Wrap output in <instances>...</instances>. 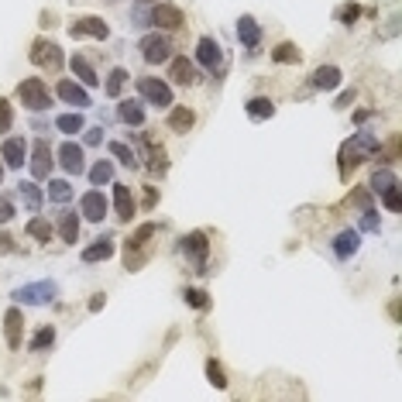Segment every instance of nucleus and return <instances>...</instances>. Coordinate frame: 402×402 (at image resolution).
I'll use <instances>...</instances> for the list:
<instances>
[{
	"instance_id": "72a5a7b5",
	"label": "nucleus",
	"mask_w": 402,
	"mask_h": 402,
	"mask_svg": "<svg viewBox=\"0 0 402 402\" xmlns=\"http://www.w3.org/2000/svg\"><path fill=\"white\" fill-rule=\"evenodd\" d=\"M110 179H114V165H110V162L100 159L93 169H90V183H93V186H104V183H110Z\"/></svg>"
},
{
	"instance_id": "473e14b6",
	"label": "nucleus",
	"mask_w": 402,
	"mask_h": 402,
	"mask_svg": "<svg viewBox=\"0 0 402 402\" xmlns=\"http://www.w3.org/2000/svg\"><path fill=\"white\" fill-rule=\"evenodd\" d=\"M155 234H159V227L148 220V224H141L131 238H128V248H145V244H148V238H155Z\"/></svg>"
},
{
	"instance_id": "bb28decb",
	"label": "nucleus",
	"mask_w": 402,
	"mask_h": 402,
	"mask_svg": "<svg viewBox=\"0 0 402 402\" xmlns=\"http://www.w3.org/2000/svg\"><path fill=\"white\" fill-rule=\"evenodd\" d=\"M59 234H62V241H66V244L80 241V217H76V214H62V220H59Z\"/></svg>"
},
{
	"instance_id": "f257e3e1",
	"label": "nucleus",
	"mask_w": 402,
	"mask_h": 402,
	"mask_svg": "<svg viewBox=\"0 0 402 402\" xmlns=\"http://www.w3.org/2000/svg\"><path fill=\"white\" fill-rule=\"evenodd\" d=\"M378 148H382V141H378L372 131H358L351 141H344V148H341V176H348V169L354 165H361L365 159H372Z\"/></svg>"
},
{
	"instance_id": "58836bf2",
	"label": "nucleus",
	"mask_w": 402,
	"mask_h": 402,
	"mask_svg": "<svg viewBox=\"0 0 402 402\" xmlns=\"http://www.w3.org/2000/svg\"><path fill=\"white\" fill-rule=\"evenodd\" d=\"M207 378L214 382L217 389H227V375H224V365H220V361H214V358L207 361Z\"/></svg>"
},
{
	"instance_id": "1a4fd4ad",
	"label": "nucleus",
	"mask_w": 402,
	"mask_h": 402,
	"mask_svg": "<svg viewBox=\"0 0 402 402\" xmlns=\"http://www.w3.org/2000/svg\"><path fill=\"white\" fill-rule=\"evenodd\" d=\"M4 337H7V348L21 351V337H25V313L21 306H11L4 313Z\"/></svg>"
},
{
	"instance_id": "a878e982",
	"label": "nucleus",
	"mask_w": 402,
	"mask_h": 402,
	"mask_svg": "<svg viewBox=\"0 0 402 402\" xmlns=\"http://www.w3.org/2000/svg\"><path fill=\"white\" fill-rule=\"evenodd\" d=\"M193 124H196V114H193L189 107H176L172 114H169V128H172L176 134H186Z\"/></svg>"
},
{
	"instance_id": "a19ab883",
	"label": "nucleus",
	"mask_w": 402,
	"mask_h": 402,
	"mask_svg": "<svg viewBox=\"0 0 402 402\" xmlns=\"http://www.w3.org/2000/svg\"><path fill=\"white\" fill-rule=\"evenodd\" d=\"M382 200H385V207L392 210V214H399L402 210V193H399V183L396 186H389L385 193H382Z\"/></svg>"
},
{
	"instance_id": "0eeeda50",
	"label": "nucleus",
	"mask_w": 402,
	"mask_h": 402,
	"mask_svg": "<svg viewBox=\"0 0 402 402\" xmlns=\"http://www.w3.org/2000/svg\"><path fill=\"white\" fill-rule=\"evenodd\" d=\"M138 93H141L148 104H155V107H172V86L155 80V76H141V80H138Z\"/></svg>"
},
{
	"instance_id": "7c9ffc66",
	"label": "nucleus",
	"mask_w": 402,
	"mask_h": 402,
	"mask_svg": "<svg viewBox=\"0 0 402 402\" xmlns=\"http://www.w3.org/2000/svg\"><path fill=\"white\" fill-rule=\"evenodd\" d=\"M25 231L31 234V238H38V241H49V238H52V224H49L45 217H31Z\"/></svg>"
},
{
	"instance_id": "4c0bfd02",
	"label": "nucleus",
	"mask_w": 402,
	"mask_h": 402,
	"mask_svg": "<svg viewBox=\"0 0 402 402\" xmlns=\"http://www.w3.org/2000/svg\"><path fill=\"white\" fill-rule=\"evenodd\" d=\"M110 155H114L117 162H124V165H131V169L138 165V155H134L124 141H110Z\"/></svg>"
},
{
	"instance_id": "4468645a",
	"label": "nucleus",
	"mask_w": 402,
	"mask_h": 402,
	"mask_svg": "<svg viewBox=\"0 0 402 402\" xmlns=\"http://www.w3.org/2000/svg\"><path fill=\"white\" fill-rule=\"evenodd\" d=\"M148 18H152V25H159V28H179L186 21V14H183L176 4H155V7L148 11Z\"/></svg>"
},
{
	"instance_id": "dca6fc26",
	"label": "nucleus",
	"mask_w": 402,
	"mask_h": 402,
	"mask_svg": "<svg viewBox=\"0 0 402 402\" xmlns=\"http://www.w3.org/2000/svg\"><path fill=\"white\" fill-rule=\"evenodd\" d=\"M114 207H117V220H131L134 210H138V203H134L131 196V186H124V183H114Z\"/></svg>"
},
{
	"instance_id": "aec40b11",
	"label": "nucleus",
	"mask_w": 402,
	"mask_h": 402,
	"mask_svg": "<svg viewBox=\"0 0 402 402\" xmlns=\"http://www.w3.org/2000/svg\"><path fill=\"white\" fill-rule=\"evenodd\" d=\"M238 42H241L244 49H258V45H262V28H258L255 18L244 14L241 21H238Z\"/></svg>"
},
{
	"instance_id": "6e6552de",
	"label": "nucleus",
	"mask_w": 402,
	"mask_h": 402,
	"mask_svg": "<svg viewBox=\"0 0 402 402\" xmlns=\"http://www.w3.org/2000/svg\"><path fill=\"white\" fill-rule=\"evenodd\" d=\"M69 35L73 38H107L110 35V28H107V21L104 18H97V14H83V18H76L73 25H69Z\"/></svg>"
},
{
	"instance_id": "39448f33",
	"label": "nucleus",
	"mask_w": 402,
	"mask_h": 402,
	"mask_svg": "<svg viewBox=\"0 0 402 402\" xmlns=\"http://www.w3.org/2000/svg\"><path fill=\"white\" fill-rule=\"evenodd\" d=\"M138 49H141V59L148 62V66H162V62H169L172 59V42L165 38V35H145L141 42H138Z\"/></svg>"
},
{
	"instance_id": "49530a36",
	"label": "nucleus",
	"mask_w": 402,
	"mask_h": 402,
	"mask_svg": "<svg viewBox=\"0 0 402 402\" xmlns=\"http://www.w3.org/2000/svg\"><path fill=\"white\" fill-rule=\"evenodd\" d=\"M131 25H134V28H145V25H152V18H148V11H141V7H138V11H134V14H131Z\"/></svg>"
},
{
	"instance_id": "f8f14e48",
	"label": "nucleus",
	"mask_w": 402,
	"mask_h": 402,
	"mask_svg": "<svg viewBox=\"0 0 402 402\" xmlns=\"http://www.w3.org/2000/svg\"><path fill=\"white\" fill-rule=\"evenodd\" d=\"M0 162L7 165V169H21L28 162V145L25 138H7L4 145H0Z\"/></svg>"
},
{
	"instance_id": "a18cd8bd",
	"label": "nucleus",
	"mask_w": 402,
	"mask_h": 402,
	"mask_svg": "<svg viewBox=\"0 0 402 402\" xmlns=\"http://www.w3.org/2000/svg\"><path fill=\"white\" fill-rule=\"evenodd\" d=\"M11 217H14V203L7 196H0V224H7Z\"/></svg>"
},
{
	"instance_id": "2eb2a0df",
	"label": "nucleus",
	"mask_w": 402,
	"mask_h": 402,
	"mask_svg": "<svg viewBox=\"0 0 402 402\" xmlns=\"http://www.w3.org/2000/svg\"><path fill=\"white\" fill-rule=\"evenodd\" d=\"M59 165L69 172V176H80L83 169H86V162H83V148L80 145H73V141H66L62 148H59Z\"/></svg>"
},
{
	"instance_id": "c85d7f7f",
	"label": "nucleus",
	"mask_w": 402,
	"mask_h": 402,
	"mask_svg": "<svg viewBox=\"0 0 402 402\" xmlns=\"http://www.w3.org/2000/svg\"><path fill=\"white\" fill-rule=\"evenodd\" d=\"M18 193H21V200H25V207L31 214L42 210V189L35 186V183H18Z\"/></svg>"
},
{
	"instance_id": "de8ad7c7",
	"label": "nucleus",
	"mask_w": 402,
	"mask_h": 402,
	"mask_svg": "<svg viewBox=\"0 0 402 402\" xmlns=\"http://www.w3.org/2000/svg\"><path fill=\"white\" fill-rule=\"evenodd\" d=\"M351 104H354V90H344V93L337 97V104H334V107H337V110H348Z\"/></svg>"
},
{
	"instance_id": "4be33fe9",
	"label": "nucleus",
	"mask_w": 402,
	"mask_h": 402,
	"mask_svg": "<svg viewBox=\"0 0 402 402\" xmlns=\"http://www.w3.org/2000/svg\"><path fill=\"white\" fill-rule=\"evenodd\" d=\"M110 255H114V241H110V238H100L97 244L83 248V262H86V265H93V262H107Z\"/></svg>"
},
{
	"instance_id": "864d4df0",
	"label": "nucleus",
	"mask_w": 402,
	"mask_h": 402,
	"mask_svg": "<svg viewBox=\"0 0 402 402\" xmlns=\"http://www.w3.org/2000/svg\"><path fill=\"white\" fill-rule=\"evenodd\" d=\"M0 183H4V162H0Z\"/></svg>"
},
{
	"instance_id": "412c9836",
	"label": "nucleus",
	"mask_w": 402,
	"mask_h": 402,
	"mask_svg": "<svg viewBox=\"0 0 402 402\" xmlns=\"http://www.w3.org/2000/svg\"><path fill=\"white\" fill-rule=\"evenodd\" d=\"M169 76H172V83H179V86H196V83H200V76H196V66H193L189 59H176Z\"/></svg>"
},
{
	"instance_id": "cd10ccee",
	"label": "nucleus",
	"mask_w": 402,
	"mask_h": 402,
	"mask_svg": "<svg viewBox=\"0 0 402 402\" xmlns=\"http://www.w3.org/2000/svg\"><path fill=\"white\" fill-rule=\"evenodd\" d=\"M303 59V52L296 49L293 42H282L279 49H272V62H279V66H296Z\"/></svg>"
},
{
	"instance_id": "6ab92c4d",
	"label": "nucleus",
	"mask_w": 402,
	"mask_h": 402,
	"mask_svg": "<svg viewBox=\"0 0 402 402\" xmlns=\"http://www.w3.org/2000/svg\"><path fill=\"white\" fill-rule=\"evenodd\" d=\"M341 80H344V73H341L337 66H320V69L310 76V86H313V90H337Z\"/></svg>"
},
{
	"instance_id": "423d86ee",
	"label": "nucleus",
	"mask_w": 402,
	"mask_h": 402,
	"mask_svg": "<svg viewBox=\"0 0 402 402\" xmlns=\"http://www.w3.org/2000/svg\"><path fill=\"white\" fill-rule=\"evenodd\" d=\"M183 255L193 262L196 272H207V255H210V241H207V234H203V231L186 234V238H183Z\"/></svg>"
},
{
	"instance_id": "b1692460",
	"label": "nucleus",
	"mask_w": 402,
	"mask_h": 402,
	"mask_svg": "<svg viewBox=\"0 0 402 402\" xmlns=\"http://www.w3.org/2000/svg\"><path fill=\"white\" fill-rule=\"evenodd\" d=\"M244 110H248L251 121H268V117L275 114V104H272L268 97H251V100L244 104Z\"/></svg>"
},
{
	"instance_id": "ea45409f",
	"label": "nucleus",
	"mask_w": 402,
	"mask_h": 402,
	"mask_svg": "<svg viewBox=\"0 0 402 402\" xmlns=\"http://www.w3.org/2000/svg\"><path fill=\"white\" fill-rule=\"evenodd\" d=\"M11 128H14V107H11V100L0 97V134H7Z\"/></svg>"
},
{
	"instance_id": "ddd939ff",
	"label": "nucleus",
	"mask_w": 402,
	"mask_h": 402,
	"mask_svg": "<svg viewBox=\"0 0 402 402\" xmlns=\"http://www.w3.org/2000/svg\"><path fill=\"white\" fill-rule=\"evenodd\" d=\"M80 210H83V217H86V220L100 224V220L107 217V196H104L100 189H90V193L80 200Z\"/></svg>"
},
{
	"instance_id": "f704fd0d",
	"label": "nucleus",
	"mask_w": 402,
	"mask_h": 402,
	"mask_svg": "<svg viewBox=\"0 0 402 402\" xmlns=\"http://www.w3.org/2000/svg\"><path fill=\"white\" fill-rule=\"evenodd\" d=\"M69 196H73V186L66 179H52L49 183V200L52 203H69Z\"/></svg>"
},
{
	"instance_id": "c9c22d12",
	"label": "nucleus",
	"mask_w": 402,
	"mask_h": 402,
	"mask_svg": "<svg viewBox=\"0 0 402 402\" xmlns=\"http://www.w3.org/2000/svg\"><path fill=\"white\" fill-rule=\"evenodd\" d=\"M389 186H396V172H392V169H378L375 176H372V193L382 196Z\"/></svg>"
},
{
	"instance_id": "c756f323",
	"label": "nucleus",
	"mask_w": 402,
	"mask_h": 402,
	"mask_svg": "<svg viewBox=\"0 0 402 402\" xmlns=\"http://www.w3.org/2000/svg\"><path fill=\"white\" fill-rule=\"evenodd\" d=\"M55 128L62 134H80L86 121H83V114H62V117H55Z\"/></svg>"
},
{
	"instance_id": "3c124183",
	"label": "nucleus",
	"mask_w": 402,
	"mask_h": 402,
	"mask_svg": "<svg viewBox=\"0 0 402 402\" xmlns=\"http://www.w3.org/2000/svg\"><path fill=\"white\" fill-rule=\"evenodd\" d=\"M104 303H107V299H104V293H100V296H93V299H90V310L97 313V310H104Z\"/></svg>"
},
{
	"instance_id": "09e8293b",
	"label": "nucleus",
	"mask_w": 402,
	"mask_h": 402,
	"mask_svg": "<svg viewBox=\"0 0 402 402\" xmlns=\"http://www.w3.org/2000/svg\"><path fill=\"white\" fill-rule=\"evenodd\" d=\"M354 203H358L361 210H365V207H372V196H368V189H358V193H354Z\"/></svg>"
},
{
	"instance_id": "37998d69",
	"label": "nucleus",
	"mask_w": 402,
	"mask_h": 402,
	"mask_svg": "<svg viewBox=\"0 0 402 402\" xmlns=\"http://www.w3.org/2000/svg\"><path fill=\"white\" fill-rule=\"evenodd\" d=\"M358 18H361V7H358V4H344V7H337V21H341V25H354Z\"/></svg>"
},
{
	"instance_id": "e433bc0d",
	"label": "nucleus",
	"mask_w": 402,
	"mask_h": 402,
	"mask_svg": "<svg viewBox=\"0 0 402 402\" xmlns=\"http://www.w3.org/2000/svg\"><path fill=\"white\" fill-rule=\"evenodd\" d=\"M55 344V327H42L35 337H31V351H49Z\"/></svg>"
},
{
	"instance_id": "5fc2aeb1",
	"label": "nucleus",
	"mask_w": 402,
	"mask_h": 402,
	"mask_svg": "<svg viewBox=\"0 0 402 402\" xmlns=\"http://www.w3.org/2000/svg\"><path fill=\"white\" fill-rule=\"evenodd\" d=\"M138 4H148V0H138Z\"/></svg>"
},
{
	"instance_id": "393cba45",
	"label": "nucleus",
	"mask_w": 402,
	"mask_h": 402,
	"mask_svg": "<svg viewBox=\"0 0 402 402\" xmlns=\"http://www.w3.org/2000/svg\"><path fill=\"white\" fill-rule=\"evenodd\" d=\"M69 69H73V73L80 76L83 86H97V83H100V76L93 73V66H90V62H86L83 55H73V59H69Z\"/></svg>"
},
{
	"instance_id": "79ce46f5",
	"label": "nucleus",
	"mask_w": 402,
	"mask_h": 402,
	"mask_svg": "<svg viewBox=\"0 0 402 402\" xmlns=\"http://www.w3.org/2000/svg\"><path fill=\"white\" fill-rule=\"evenodd\" d=\"M183 299H186L193 310H207V306H210V299H207V293H203V289H186V293H183Z\"/></svg>"
},
{
	"instance_id": "a211bd4d",
	"label": "nucleus",
	"mask_w": 402,
	"mask_h": 402,
	"mask_svg": "<svg viewBox=\"0 0 402 402\" xmlns=\"http://www.w3.org/2000/svg\"><path fill=\"white\" fill-rule=\"evenodd\" d=\"M358 248H361V234L358 231H341L337 238H334V255L341 258V262H348L351 255H358Z\"/></svg>"
},
{
	"instance_id": "20e7f679",
	"label": "nucleus",
	"mask_w": 402,
	"mask_h": 402,
	"mask_svg": "<svg viewBox=\"0 0 402 402\" xmlns=\"http://www.w3.org/2000/svg\"><path fill=\"white\" fill-rule=\"evenodd\" d=\"M31 62L38 66V69H45V73H62V66H66V59H62V49L49 42V38H38L35 45H31Z\"/></svg>"
},
{
	"instance_id": "9d476101",
	"label": "nucleus",
	"mask_w": 402,
	"mask_h": 402,
	"mask_svg": "<svg viewBox=\"0 0 402 402\" xmlns=\"http://www.w3.org/2000/svg\"><path fill=\"white\" fill-rule=\"evenodd\" d=\"M196 62H200L203 69H210V73H220V69H224V49L217 45L214 38H200V45H196Z\"/></svg>"
},
{
	"instance_id": "5701e85b",
	"label": "nucleus",
	"mask_w": 402,
	"mask_h": 402,
	"mask_svg": "<svg viewBox=\"0 0 402 402\" xmlns=\"http://www.w3.org/2000/svg\"><path fill=\"white\" fill-rule=\"evenodd\" d=\"M117 117H121L124 124H131V128H141V124H145V107H141L138 100H121Z\"/></svg>"
},
{
	"instance_id": "f03ea898",
	"label": "nucleus",
	"mask_w": 402,
	"mask_h": 402,
	"mask_svg": "<svg viewBox=\"0 0 402 402\" xmlns=\"http://www.w3.org/2000/svg\"><path fill=\"white\" fill-rule=\"evenodd\" d=\"M18 100H21V107H28L31 114H38V110H49L52 93H49V86L38 80V76H31V80L18 83Z\"/></svg>"
},
{
	"instance_id": "2f4dec72",
	"label": "nucleus",
	"mask_w": 402,
	"mask_h": 402,
	"mask_svg": "<svg viewBox=\"0 0 402 402\" xmlns=\"http://www.w3.org/2000/svg\"><path fill=\"white\" fill-rule=\"evenodd\" d=\"M124 83H128V69H114V73L107 76L104 93H107L110 100H117V97H121V90H124Z\"/></svg>"
},
{
	"instance_id": "c03bdc74",
	"label": "nucleus",
	"mask_w": 402,
	"mask_h": 402,
	"mask_svg": "<svg viewBox=\"0 0 402 402\" xmlns=\"http://www.w3.org/2000/svg\"><path fill=\"white\" fill-rule=\"evenodd\" d=\"M378 227H382V220H378L375 207H365V210H361V231H372V234H375Z\"/></svg>"
},
{
	"instance_id": "8fccbe9b",
	"label": "nucleus",
	"mask_w": 402,
	"mask_h": 402,
	"mask_svg": "<svg viewBox=\"0 0 402 402\" xmlns=\"http://www.w3.org/2000/svg\"><path fill=\"white\" fill-rule=\"evenodd\" d=\"M83 131H86V128H83ZM100 138H104L100 128H90V131H86V145H100Z\"/></svg>"
},
{
	"instance_id": "603ef678",
	"label": "nucleus",
	"mask_w": 402,
	"mask_h": 402,
	"mask_svg": "<svg viewBox=\"0 0 402 402\" xmlns=\"http://www.w3.org/2000/svg\"><path fill=\"white\" fill-rule=\"evenodd\" d=\"M14 248V238L11 234H0V251H11Z\"/></svg>"
},
{
	"instance_id": "7ed1b4c3",
	"label": "nucleus",
	"mask_w": 402,
	"mask_h": 402,
	"mask_svg": "<svg viewBox=\"0 0 402 402\" xmlns=\"http://www.w3.org/2000/svg\"><path fill=\"white\" fill-rule=\"evenodd\" d=\"M55 296H59V286H55L52 279H45V282H28V286H18V289H14V299H18L21 306H45V303H52Z\"/></svg>"
},
{
	"instance_id": "f3484780",
	"label": "nucleus",
	"mask_w": 402,
	"mask_h": 402,
	"mask_svg": "<svg viewBox=\"0 0 402 402\" xmlns=\"http://www.w3.org/2000/svg\"><path fill=\"white\" fill-rule=\"evenodd\" d=\"M55 93L66 100V104H73L76 110H83V107H90V93L83 90V86H76L73 80H62L59 86H55Z\"/></svg>"
},
{
	"instance_id": "9b49d317",
	"label": "nucleus",
	"mask_w": 402,
	"mask_h": 402,
	"mask_svg": "<svg viewBox=\"0 0 402 402\" xmlns=\"http://www.w3.org/2000/svg\"><path fill=\"white\" fill-rule=\"evenodd\" d=\"M49 172H52V148H49V141H35V148H31V176L42 183V179H49Z\"/></svg>"
}]
</instances>
